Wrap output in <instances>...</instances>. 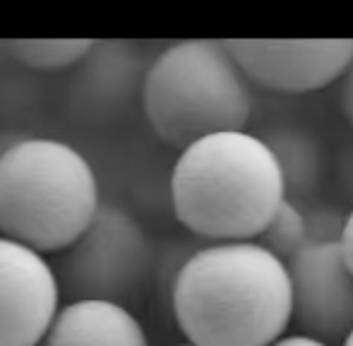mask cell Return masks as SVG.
I'll list each match as a JSON object with an SVG mask.
<instances>
[{
  "label": "cell",
  "mask_w": 353,
  "mask_h": 346,
  "mask_svg": "<svg viewBox=\"0 0 353 346\" xmlns=\"http://www.w3.org/2000/svg\"><path fill=\"white\" fill-rule=\"evenodd\" d=\"M168 296L178 329L192 346H270L291 325L286 265L255 241L197 248Z\"/></svg>",
  "instance_id": "6da1fadb"
},
{
  "label": "cell",
  "mask_w": 353,
  "mask_h": 346,
  "mask_svg": "<svg viewBox=\"0 0 353 346\" xmlns=\"http://www.w3.org/2000/svg\"><path fill=\"white\" fill-rule=\"evenodd\" d=\"M283 200L274 156L248 130L192 142L171 171L173 214L210 243L255 241Z\"/></svg>",
  "instance_id": "7a4b0ae2"
},
{
  "label": "cell",
  "mask_w": 353,
  "mask_h": 346,
  "mask_svg": "<svg viewBox=\"0 0 353 346\" xmlns=\"http://www.w3.org/2000/svg\"><path fill=\"white\" fill-rule=\"evenodd\" d=\"M101 207L87 156L53 137H22L0 152V236L48 253H63Z\"/></svg>",
  "instance_id": "3957f363"
},
{
  "label": "cell",
  "mask_w": 353,
  "mask_h": 346,
  "mask_svg": "<svg viewBox=\"0 0 353 346\" xmlns=\"http://www.w3.org/2000/svg\"><path fill=\"white\" fill-rule=\"evenodd\" d=\"M142 111L154 135L185 150L202 137L245 130L252 116V89L214 39H188L166 46L147 65Z\"/></svg>",
  "instance_id": "277c9868"
},
{
  "label": "cell",
  "mask_w": 353,
  "mask_h": 346,
  "mask_svg": "<svg viewBox=\"0 0 353 346\" xmlns=\"http://www.w3.org/2000/svg\"><path fill=\"white\" fill-rule=\"evenodd\" d=\"M154 248L147 231L128 210L101 202L92 224L68 250L56 272L61 298L111 301L135 298L154 269Z\"/></svg>",
  "instance_id": "5b68a950"
},
{
  "label": "cell",
  "mask_w": 353,
  "mask_h": 346,
  "mask_svg": "<svg viewBox=\"0 0 353 346\" xmlns=\"http://www.w3.org/2000/svg\"><path fill=\"white\" fill-rule=\"evenodd\" d=\"M250 85L276 94H310L344 75L353 39H228L223 41Z\"/></svg>",
  "instance_id": "8992f818"
},
{
  "label": "cell",
  "mask_w": 353,
  "mask_h": 346,
  "mask_svg": "<svg viewBox=\"0 0 353 346\" xmlns=\"http://www.w3.org/2000/svg\"><path fill=\"white\" fill-rule=\"evenodd\" d=\"M298 334L336 346L353 329V274L339 243H305L286 262Z\"/></svg>",
  "instance_id": "52a82bcc"
},
{
  "label": "cell",
  "mask_w": 353,
  "mask_h": 346,
  "mask_svg": "<svg viewBox=\"0 0 353 346\" xmlns=\"http://www.w3.org/2000/svg\"><path fill=\"white\" fill-rule=\"evenodd\" d=\"M58 308L61 286L51 262L0 236V346H39Z\"/></svg>",
  "instance_id": "ba28073f"
},
{
  "label": "cell",
  "mask_w": 353,
  "mask_h": 346,
  "mask_svg": "<svg viewBox=\"0 0 353 346\" xmlns=\"http://www.w3.org/2000/svg\"><path fill=\"white\" fill-rule=\"evenodd\" d=\"M72 77V106L82 116L103 118L123 111L142 92V56L128 41H94Z\"/></svg>",
  "instance_id": "9c48e42d"
},
{
  "label": "cell",
  "mask_w": 353,
  "mask_h": 346,
  "mask_svg": "<svg viewBox=\"0 0 353 346\" xmlns=\"http://www.w3.org/2000/svg\"><path fill=\"white\" fill-rule=\"evenodd\" d=\"M39 346H149L140 318L111 301H68Z\"/></svg>",
  "instance_id": "30bf717a"
},
{
  "label": "cell",
  "mask_w": 353,
  "mask_h": 346,
  "mask_svg": "<svg viewBox=\"0 0 353 346\" xmlns=\"http://www.w3.org/2000/svg\"><path fill=\"white\" fill-rule=\"evenodd\" d=\"M281 171L283 192L293 205H310L325 181V147L310 130L291 123L267 128L260 132Z\"/></svg>",
  "instance_id": "8fae6325"
},
{
  "label": "cell",
  "mask_w": 353,
  "mask_h": 346,
  "mask_svg": "<svg viewBox=\"0 0 353 346\" xmlns=\"http://www.w3.org/2000/svg\"><path fill=\"white\" fill-rule=\"evenodd\" d=\"M92 43V39H12L0 43V48L29 70L53 72L74 68L89 53Z\"/></svg>",
  "instance_id": "7c38bea8"
},
{
  "label": "cell",
  "mask_w": 353,
  "mask_h": 346,
  "mask_svg": "<svg viewBox=\"0 0 353 346\" xmlns=\"http://www.w3.org/2000/svg\"><path fill=\"white\" fill-rule=\"evenodd\" d=\"M255 243L286 265L305 245V224H303L301 207L283 200L281 207L270 219V224L255 238Z\"/></svg>",
  "instance_id": "4fadbf2b"
},
{
  "label": "cell",
  "mask_w": 353,
  "mask_h": 346,
  "mask_svg": "<svg viewBox=\"0 0 353 346\" xmlns=\"http://www.w3.org/2000/svg\"><path fill=\"white\" fill-rule=\"evenodd\" d=\"M301 212L305 224V243H339L346 214L332 205H301Z\"/></svg>",
  "instance_id": "5bb4252c"
},
{
  "label": "cell",
  "mask_w": 353,
  "mask_h": 346,
  "mask_svg": "<svg viewBox=\"0 0 353 346\" xmlns=\"http://www.w3.org/2000/svg\"><path fill=\"white\" fill-rule=\"evenodd\" d=\"M341 87H339V108L341 113H344V118L351 123L353 128V56L349 61V65H346L344 75L339 77Z\"/></svg>",
  "instance_id": "9a60e30c"
},
{
  "label": "cell",
  "mask_w": 353,
  "mask_h": 346,
  "mask_svg": "<svg viewBox=\"0 0 353 346\" xmlns=\"http://www.w3.org/2000/svg\"><path fill=\"white\" fill-rule=\"evenodd\" d=\"M339 183L344 195L353 200V142L339 156Z\"/></svg>",
  "instance_id": "2e32d148"
},
{
  "label": "cell",
  "mask_w": 353,
  "mask_h": 346,
  "mask_svg": "<svg viewBox=\"0 0 353 346\" xmlns=\"http://www.w3.org/2000/svg\"><path fill=\"white\" fill-rule=\"evenodd\" d=\"M339 248H341V255H344L346 267H349L353 274V207L349 214H346V224H344V231H341Z\"/></svg>",
  "instance_id": "e0dca14e"
},
{
  "label": "cell",
  "mask_w": 353,
  "mask_h": 346,
  "mask_svg": "<svg viewBox=\"0 0 353 346\" xmlns=\"http://www.w3.org/2000/svg\"><path fill=\"white\" fill-rule=\"evenodd\" d=\"M270 346H330V344L317 342V339L296 332V334H283V337H279L276 342H272Z\"/></svg>",
  "instance_id": "ac0fdd59"
},
{
  "label": "cell",
  "mask_w": 353,
  "mask_h": 346,
  "mask_svg": "<svg viewBox=\"0 0 353 346\" xmlns=\"http://www.w3.org/2000/svg\"><path fill=\"white\" fill-rule=\"evenodd\" d=\"M339 346H353V329H351L349 334H346V339H344V342H341Z\"/></svg>",
  "instance_id": "d6986e66"
},
{
  "label": "cell",
  "mask_w": 353,
  "mask_h": 346,
  "mask_svg": "<svg viewBox=\"0 0 353 346\" xmlns=\"http://www.w3.org/2000/svg\"><path fill=\"white\" fill-rule=\"evenodd\" d=\"M178 346H192V344H188V342H185V344H178Z\"/></svg>",
  "instance_id": "ffe728a7"
}]
</instances>
